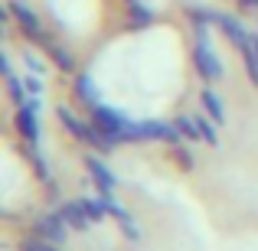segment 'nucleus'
Listing matches in <instances>:
<instances>
[{
    "label": "nucleus",
    "mask_w": 258,
    "mask_h": 251,
    "mask_svg": "<svg viewBox=\"0 0 258 251\" xmlns=\"http://www.w3.org/2000/svg\"><path fill=\"white\" fill-rule=\"evenodd\" d=\"M176 160H180L183 170H193V153H189L186 147H176Z\"/></svg>",
    "instance_id": "6ab92c4d"
},
{
    "label": "nucleus",
    "mask_w": 258,
    "mask_h": 251,
    "mask_svg": "<svg viewBox=\"0 0 258 251\" xmlns=\"http://www.w3.org/2000/svg\"><path fill=\"white\" fill-rule=\"evenodd\" d=\"M62 219L69 222V228H76V232H85L88 225H95L92 219H88V209H85V202L82 199H72V202H62Z\"/></svg>",
    "instance_id": "0eeeda50"
},
{
    "label": "nucleus",
    "mask_w": 258,
    "mask_h": 251,
    "mask_svg": "<svg viewBox=\"0 0 258 251\" xmlns=\"http://www.w3.org/2000/svg\"><path fill=\"white\" fill-rule=\"evenodd\" d=\"M200 101H203V108H206V114L216 121V124H226V105H222V98L213 92V88H203V95H200Z\"/></svg>",
    "instance_id": "1a4fd4ad"
},
{
    "label": "nucleus",
    "mask_w": 258,
    "mask_h": 251,
    "mask_svg": "<svg viewBox=\"0 0 258 251\" xmlns=\"http://www.w3.org/2000/svg\"><path fill=\"white\" fill-rule=\"evenodd\" d=\"M23 62H26V65H30V72H36V75H43V72H46V65H43V62H39V59H36V56H33V52H26V56H23Z\"/></svg>",
    "instance_id": "aec40b11"
},
{
    "label": "nucleus",
    "mask_w": 258,
    "mask_h": 251,
    "mask_svg": "<svg viewBox=\"0 0 258 251\" xmlns=\"http://www.w3.org/2000/svg\"><path fill=\"white\" fill-rule=\"evenodd\" d=\"M154 20V13L147 10L141 0H131V26H147Z\"/></svg>",
    "instance_id": "dca6fc26"
},
{
    "label": "nucleus",
    "mask_w": 258,
    "mask_h": 251,
    "mask_svg": "<svg viewBox=\"0 0 258 251\" xmlns=\"http://www.w3.org/2000/svg\"><path fill=\"white\" fill-rule=\"evenodd\" d=\"M141 127H144V137H147V140H164V144H173V147L183 144V134L176 131V124H167V121L147 118V121H141Z\"/></svg>",
    "instance_id": "423d86ee"
},
{
    "label": "nucleus",
    "mask_w": 258,
    "mask_h": 251,
    "mask_svg": "<svg viewBox=\"0 0 258 251\" xmlns=\"http://www.w3.org/2000/svg\"><path fill=\"white\" fill-rule=\"evenodd\" d=\"M26 160L33 163V173H36V176H39L43 183L49 180V166H46V157H43V153L36 150V144H26Z\"/></svg>",
    "instance_id": "9b49d317"
},
{
    "label": "nucleus",
    "mask_w": 258,
    "mask_h": 251,
    "mask_svg": "<svg viewBox=\"0 0 258 251\" xmlns=\"http://www.w3.org/2000/svg\"><path fill=\"white\" fill-rule=\"evenodd\" d=\"M196 69H200V75L206 78V82H219L222 78V62L216 59V49L213 43H209V26H196Z\"/></svg>",
    "instance_id": "f257e3e1"
},
{
    "label": "nucleus",
    "mask_w": 258,
    "mask_h": 251,
    "mask_svg": "<svg viewBox=\"0 0 258 251\" xmlns=\"http://www.w3.org/2000/svg\"><path fill=\"white\" fill-rule=\"evenodd\" d=\"M17 131L26 144H39V98L26 95L23 105H17Z\"/></svg>",
    "instance_id": "f03ea898"
},
{
    "label": "nucleus",
    "mask_w": 258,
    "mask_h": 251,
    "mask_svg": "<svg viewBox=\"0 0 258 251\" xmlns=\"http://www.w3.org/2000/svg\"><path fill=\"white\" fill-rule=\"evenodd\" d=\"M85 170H88V176L95 180V186H98L101 196H114V186H118V180H114V173L108 170V163L98 157V153H88V157H85Z\"/></svg>",
    "instance_id": "39448f33"
},
{
    "label": "nucleus",
    "mask_w": 258,
    "mask_h": 251,
    "mask_svg": "<svg viewBox=\"0 0 258 251\" xmlns=\"http://www.w3.org/2000/svg\"><path fill=\"white\" fill-rule=\"evenodd\" d=\"M43 46H46V52L52 56V62H56V65H59L62 72H76V56H72L69 49H62V46H56L52 39H46Z\"/></svg>",
    "instance_id": "9d476101"
},
{
    "label": "nucleus",
    "mask_w": 258,
    "mask_h": 251,
    "mask_svg": "<svg viewBox=\"0 0 258 251\" xmlns=\"http://www.w3.org/2000/svg\"><path fill=\"white\" fill-rule=\"evenodd\" d=\"M23 85H26V95H36V98L43 95V82H39L36 72H33V75H26V78H23Z\"/></svg>",
    "instance_id": "a211bd4d"
},
{
    "label": "nucleus",
    "mask_w": 258,
    "mask_h": 251,
    "mask_svg": "<svg viewBox=\"0 0 258 251\" xmlns=\"http://www.w3.org/2000/svg\"><path fill=\"white\" fill-rule=\"evenodd\" d=\"M82 202H85V209H88V219H92V222H105V215H108L105 196H101V199H82Z\"/></svg>",
    "instance_id": "2eb2a0df"
},
{
    "label": "nucleus",
    "mask_w": 258,
    "mask_h": 251,
    "mask_svg": "<svg viewBox=\"0 0 258 251\" xmlns=\"http://www.w3.org/2000/svg\"><path fill=\"white\" fill-rule=\"evenodd\" d=\"M173 124H176V131L183 134V140H203L200 127H196V118H186V114H180Z\"/></svg>",
    "instance_id": "f8f14e48"
},
{
    "label": "nucleus",
    "mask_w": 258,
    "mask_h": 251,
    "mask_svg": "<svg viewBox=\"0 0 258 251\" xmlns=\"http://www.w3.org/2000/svg\"><path fill=\"white\" fill-rule=\"evenodd\" d=\"M7 95H10L13 105H23V101H26V85L20 82L17 75H7Z\"/></svg>",
    "instance_id": "f3484780"
},
{
    "label": "nucleus",
    "mask_w": 258,
    "mask_h": 251,
    "mask_svg": "<svg viewBox=\"0 0 258 251\" xmlns=\"http://www.w3.org/2000/svg\"><path fill=\"white\" fill-rule=\"evenodd\" d=\"M72 92H76V98H79V101H85L88 108L101 105V92H98V85H95L88 75H79V78H76V88H72Z\"/></svg>",
    "instance_id": "6e6552de"
},
{
    "label": "nucleus",
    "mask_w": 258,
    "mask_h": 251,
    "mask_svg": "<svg viewBox=\"0 0 258 251\" xmlns=\"http://www.w3.org/2000/svg\"><path fill=\"white\" fill-rule=\"evenodd\" d=\"M7 7H10L13 20H17V26L23 30V36H26V39H33V43H46V36H43V23L36 20V13H33L30 7H26V4H17V0H13V4H7Z\"/></svg>",
    "instance_id": "20e7f679"
},
{
    "label": "nucleus",
    "mask_w": 258,
    "mask_h": 251,
    "mask_svg": "<svg viewBox=\"0 0 258 251\" xmlns=\"http://www.w3.org/2000/svg\"><path fill=\"white\" fill-rule=\"evenodd\" d=\"M20 251H62V245H56V241H46V238H26L20 241Z\"/></svg>",
    "instance_id": "4468645a"
},
{
    "label": "nucleus",
    "mask_w": 258,
    "mask_h": 251,
    "mask_svg": "<svg viewBox=\"0 0 258 251\" xmlns=\"http://www.w3.org/2000/svg\"><path fill=\"white\" fill-rule=\"evenodd\" d=\"M252 49H255V56H258V33H252Z\"/></svg>",
    "instance_id": "4be33fe9"
},
{
    "label": "nucleus",
    "mask_w": 258,
    "mask_h": 251,
    "mask_svg": "<svg viewBox=\"0 0 258 251\" xmlns=\"http://www.w3.org/2000/svg\"><path fill=\"white\" fill-rule=\"evenodd\" d=\"M242 7H248V10H258V0H239Z\"/></svg>",
    "instance_id": "412c9836"
},
{
    "label": "nucleus",
    "mask_w": 258,
    "mask_h": 251,
    "mask_svg": "<svg viewBox=\"0 0 258 251\" xmlns=\"http://www.w3.org/2000/svg\"><path fill=\"white\" fill-rule=\"evenodd\" d=\"M33 232H36L39 238H46V241L66 245V238H69V222L62 219V212H49V215H39V219H36Z\"/></svg>",
    "instance_id": "7ed1b4c3"
},
{
    "label": "nucleus",
    "mask_w": 258,
    "mask_h": 251,
    "mask_svg": "<svg viewBox=\"0 0 258 251\" xmlns=\"http://www.w3.org/2000/svg\"><path fill=\"white\" fill-rule=\"evenodd\" d=\"M196 127H200V134H203V140H206L209 147H216L219 144V131H216V121H209V118H196Z\"/></svg>",
    "instance_id": "ddd939ff"
}]
</instances>
